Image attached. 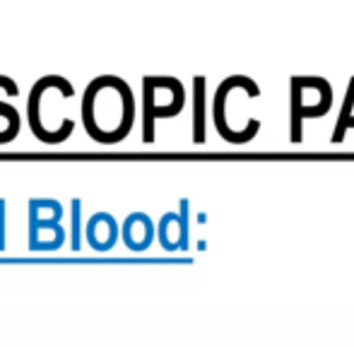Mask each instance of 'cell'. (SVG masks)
<instances>
[{
	"label": "cell",
	"mask_w": 354,
	"mask_h": 347,
	"mask_svg": "<svg viewBox=\"0 0 354 347\" xmlns=\"http://www.w3.org/2000/svg\"><path fill=\"white\" fill-rule=\"evenodd\" d=\"M121 236L131 251H147L157 236V227L147 212H131L121 225Z\"/></svg>",
	"instance_id": "9c48e42d"
},
{
	"label": "cell",
	"mask_w": 354,
	"mask_h": 347,
	"mask_svg": "<svg viewBox=\"0 0 354 347\" xmlns=\"http://www.w3.org/2000/svg\"><path fill=\"white\" fill-rule=\"evenodd\" d=\"M68 232L56 220H39L29 215V251H56L66 244Z\"/></svg>",
	"instance_id": "ba28073f"
},
{
	"label": "cell",
	"mask_w": 354,
	"mask_h": 347,
	"mask_svg": "<svg viewBox=\"0 0 354 347\" xmlns=\"http://www.w3.org/2000/svg\"><path fill=\"white\" fill-rule=\"evenodd\" d=\"M188 200H181V212H167L157 225L159 244L167 251L188 249Z\"/></svg>",
	"instance_id": "8992f818"
},
{
	"label": "cell",
	"mask_w": 354,
	"mask_h": 347,
	"mask_svg": "<svg viewBox=\"0 0 354 347\" xmlns=\"http://www.w3.org/2000/svg\"><path fill=\"white\" fill-rule=\"evenodd\" d=\"M0 116L8 121V128L0 133V145H3V142H10V140H15V138L19 135V128H22V116H19V111H17V106H15V104L3 102V99H0Z\"/></svg>",
	"instance_id": "4fadbf2b"
},
{
	"label": "cell",
	"mask_w": 354,
	"mask_h": 347,
	"mask_svg": "<svg viewBox=\"0 0 354 347\" xmlns=\"http://www.w3.org/2000/svg\"><path fill=\"white\" fill-rule=\"evenodd\" d=\"M352 128H354V77L350 80V85H347L345 99H342V106H340V116H337L335 131H333L330 140L342 142L345 140V133L352 131Z\"/></svg>",
	"instance_id": "8fae6325"
},
{
	"label": "cell",
	"mask_w": 354,
	"mask_h": 347,
	"mask_svg": "<svg viewBox=\"0 0 354 347\" xmlns=\"http://www.w3.org/2000/svg\"><path fill=\"white\" fill-rule=\"evenodd\" d=\"M121 236V225L111 212H94L84 225V239L94 251H111Z\"/></svg>",
	"instance_id": "52a82bcc"
},
{
	"label": "cell",
	"mask_w": 354,
	"mask_h": 347,
	"mask_svg": "<svg viewBox=\"0 0 354 347\" xmlns=\"http://www.w3.org/2000/svg\"><path fill=\"white\" fill-rule=\"evenodd\" d=\"M333 104V87L323 77H292V142H301L304 118H321Z\"/></svg>",
	"instance_id": "5b68a950"
},
{
	"label": "cell",
	"mask_w": 354,
	"mask_h": 347,
	"mask_svg": "<svg viewBox=\"0 0 354 347\" xmlns=\"http://www.w3.org/2000/svg\"><path fill=\"white\" fill-rule=\"evenodd\" d=\"M80 111L82 126L92 140L116 145L136 123V97L123 77L99 75L84 87Z\"/></svg>",
	"instance_id": "6da1fadb"
},
{
	"label": "cell",
	"mask_w": 354,
	"mask_h": 347,
	"mask_svg": "<svg viewBox=\"0 0 354 347\" xmlns=\"http://www.w3.org/2000/svg\"><path fill=\"white\" fill-rule=\"evenodd\" d=\"M71 249L80 251L82 249V200L80 198H73L71 200Z\"/></svg>",
	"instance_id": "5bb4252c"
},
{
	"label": "cell",
	"mask_w": 354,
	"mask_h": 347,
	"mask_svg": "<svg viewBox=\"0 0 354 347\" xmlns=\"http://www.w3.org/2000/svg\"><path fill=\"white\" fill-rule=\"evenodd\" d=\"M207 80L203 75L193 77V142H205V121H207Z\"/></svg>",
	"instance_id": "30bf717a"
},
{
	"label": "cell",
	"mask_w": 354,
	"mask_h": 347,
	"mask_svg": "<svg viewBox=\"0 0 354 347\" xmlns=\"http://www.w3.org/2000/svg\"><path fill=\"white\" fill-rule=\"evenodd\" d=\"M5 207H8V203H5V198H0V251H5Z\"/></svg>",
	"instance_id": "9a60e30c"
},
{
	"label": "cell",
	"mask_w": 354,
	"mask_h": 347,
	"mask_svg": "<svg viewBox=\"0 0 354 347\" xmlns=\"http://www.w3.org/2000/svg\"><path fill=\"white\" fill-rule=\"evenodd\" d=\"M261 94V87L246 75H232L217 87L212 104V118L217 126L219 135L229 142H248L258 131H261V121H248L241 113L243 106L251 102L253 97Z\"/></svg>",
	"instance_id": "3957f363"
},
{
	"label": "cell",
	"mask_w": 354,
	"mask_h": 347,
	"mask_svg": "<svg viewBox=\"0 0 354 347\" xmlns=\"http://www.w3.org/2000/svg\"><path fill=\"white\" fill-rule=\"evenodd\" d=\"M29 215L39 220H63V205L53 198H32L29 200Z\"/></svg>",
	"instance_id": "7c38bea8"
},
{
	"label": "cell",
	"mask_w": 354,
	"mask_h": 347,
	"mask_svg": "<svg viewBox=\"0 0 354 347\" xmlns=\"http://www.w3.org/2000/svg\"><path fill=\"white\" fill-rule=\"evenodd\" d=\"M71 97H75V87L63 75H44L34 82L27 99V118L32 133L46 145H58L73 135L75 121L61 113Z\"/></svg>",
	"instance_id": "7a4b0ae2"
},
{
	"label": "cell",
	"mask_w": 354,
	"mask_h": 347,
	"mask_svg": "<svg viewBox=\"0 0 354 347\" xmlns=\"http://www.w3.org/2000/svg\"><path fill=\"white\" fill-rule=\"evenodd\" d=\"M186 106V87L169 75L142 77V140H154V121L171 118Z\"/></svg>",
	"instance_id": "277c9868"
}]
</instances>
